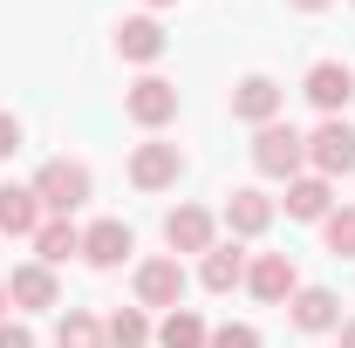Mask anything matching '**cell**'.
<instances>
[{
    "label": "cell",
    "instance_id": "obj_18",
    "mask_svg": "<svg viewBox=\"0 0 355 348\" xmlns=\"http://www.w3.org/2000/svg\"><path fill=\"white\" fill-rule=\"evenodd\" d=\"M246 260H253V253H246L239 239H219V246L198 260V287H205V294H232V287H246Z\"/></svg>",
    "mask_w": 355,
    "mask_h": 348
},
{
    "label": "cell",
    "instance_id": "obj_13",
    "mask_svg": "<svg viewBox=\"0 0 355 348\" xmlns=\"http://www.w3.org/2000/svg\"><path fill=\"white\" fill-rule=\"evenodd\" d=\"M164 48H171V35H164V21H157V14H123V21H116V55H123L130 69L150 76V69L164 62Z\"/></svg>",
    "mask_w": 355,
    "mask_h": 348
},
{
    "label": "cell",
    "instance_id": "obj_26",
    "mask_svg": "<svg viewBox=\"0 0 355 348\" xmlns=\"http://www.w3.org/2000/svg\"><path fill=\"white\" fill-rule=\"evenodd\" d=\"M0 348H42V342H35L28 321H0Z\"/></svg>",
    "mask_w": 355,
    "mask_h": 348
},
{
    "label": "cell",
    "instance_id": "obj_16",
    "mask_svg": "<svg viewBox=\"0 0 355 348\" xmlns=\"http://www.w3.org/2000/svg\"><path fill=\"white\" fill-rule=\"evenodd\" d=\"M335 205H342V198H335V184H328V177H314V171H301L294 184H287V198H280V212L294 218V225H321Z\"/></svg>",
    "mask_w": 355,
    "mask_h": 348
},
{
    "label": "cell",
    "instance_id": "obj_3",
    "mask_svg": "<svg viewBox=\"0 0 355 348\" xmlns=\"http://www.w3.org/2000/svg\"><path fill=\"white\" fill-rule=\"evenodd\" d=\"M253 171L273 177V184H294V177L308 171V130H294L287 116L266 123V130H253Z\"/></svg>",
    "mask_w": 355,
    "mask_h": 348
},
{
    "label": "cell",
    "instance_id": "obj_22",
    "mask_svg": "<svg viewBox=\"0 0 355 348\" xmlns=\"http://www.w3.org/2000/svg\"><path fill=\"white\" fill-rule=\"evenodd\" d=\"M55 348H103V314L62 307V314H55Z\"/></svg>",
    "mask_w": 355,
    "mask_h": 348
},
{
    "label": "cell",
    "instance_id": "obj_30",
    "mask_svg": "<svg viewBox=\"0 0 355 348\" xmlns=\"http://www.w3.org/2000/svg\"><path fill=\"white\" fill-rule=\"evenodd\" d=\"M7 307H14V301H7V280H0V321H7Z\"/></svg>",
    "mask_w": 355,
    "mask_h": 348
},
{
    "label": "cell",
    "instance_id": "obj_31",
    "mask_svg": "<svg viewBox=\"0 0 355 348\" xmlns=\"http://www.w3.org/2000/svg\"><path fill=\"white\" fill-rule=\"evenodd\" d=\"M349 7H355V0H349Z\"/></svg>",
    "mask_w": 355,
    "mask_h": 348
},
{
    "label": "cell",
    "instance_id": "obj_19",
    "mask_svg": "<svg viewBox=\"0 0 355 348\" xmlns=\"http://www.w3.org/2000/svg\"><path fill=\"white\" fill-rule=\"evenodd\" d=\"M42 266H62V260H83V225L76 218H42V232L28 239Z\"/></svg>",
    "mask_w": 355,
    "mask_h": 348
},
{
    "label": "cell",
    "instance_id": "obj_27",
    "mask_svg": "<svg viewBox=\"0 0 355 348\" xmlns=\"http://www.w3.org/2000/svg\"><path fill=\"white\" fill-rule=\"evenodd\" d=\"M335 348H355V314H342V328H335Z\"/></svg>",
    "mask_w": 355,
    "mask_h": 348
},
{
    "label": "cell",
    "instance_id": "obj_1",
    "mask_svg": "<svg viewBox=\"0 0 355 348\" xmlns=\"http://www.w3.org/2000/svg\"><path fill=\"white\" fill-rule=\"evenodd\" d=\"M28 184H35V198H42L48 218H76L89 198H96V171H89L83 157H48Z\"/></svg>",
    "mask_w": 355,
    "mask_h": 348
},
{
    "label": "cell",
    "instance_id": "obj_8",
    "mask_svg": "<svg viewBox=\"0 0 355 348\" xmlns=\"http://www.w3.org/2000/svg\"><path fill=\"white\" fill-rule=\"evenodd\" d=\"M301 96H308L321 116H342V110L355 103V69L342 62V55H314L308 76H301Z\"/></svg>",
    "mask_w": 355,
    "mask_h": 348
},
{
    "label": "cell",
    "instance_id": "obj_9",
    "mask_svg": "<svg viewBox=\"0 0 355 348\" xmlns=\"http://www.w3.org/2000/svg\"><path fill=\"white\" fill-rule=\"evenodd\" d=\"M246 294H253L260 307H287L294 294H301L294 253H253V260H246Z\"/></svg>",
    "mask_w": 355,
    "mask_h": 348
},
{
    "label": "cell",
    "instance_id": "obj_2",
    "mask_svg": "<svg viewBox=\"0 0 355 348\" xmlns=\"http://www.w3.org/2000/svg\"><path fill=\"white\" fill-rule=\"evenodd\" d=\"M130 287H137V307H144V314H171V307H184V294H191V273H184L178 253H150V260L130 266Z\"/></svg>",
    "mask_w": 355,
    "mask_h": 348
},
{
    "label": "cell",
    "instance_id": "obj_20",
    "mask_svg": "<svg viewBox=\"0 0 355 348\" xmlns=\"http://www.w3.org/2000/svg\"><path fill=\"white\" fill-rule=\"evenodd\" d=\"M150 342H157V328H150L144 307H116V314H103V348H150Z\"/></svg>",
    "mask_w": 355,
    "mask_h": 348
},
{
    "label": "cell",
    "instance_id": "obj_28",
    "mask_svg": "<svg viewBox=\"0 0 355 348\" xmlns=\"http://www.w3.org/2000/svg\"><path fill=\"white\" fill-rule=\"evenodd\" d=\"M287 7H294V14H328L335 0H287Z\"/></svg>",
    "mask_w": 355,
    "mask_h": 348
},
{
    "label": "cell",
    "instance_id": "obj_15",
    "mask_svg": "<svg viewBox=\"0 0 355 348\" xmlns=\"http://www.w3.org/2000/svg\"><path fill=\"white\" fill-rule=\"evenodd\" d=\"M287 321H294V335H335L342 328V294L335 287H301L287 301Z\"/></svg>",
    "mask_w": 355,
    "mask_h": 348
},
{
    "label": "cell",
    "instance_id": "obj_10",
    "mask_svg": "<svg viewBox=\"0 0 355 348\" xmlns=\"http://www.w3.org/2000/svg\"><path fill=\"white\" fill-rule=\"evenodd\" d=\"M178 177H184V150L171 137H144L130 150V184L137 191H178Z\"/></svg>",
    "mask_w": 355,
    "mask_h": 348
},
{
    "label": "cell",
    "instance_id": "obj_23",
    "mask_svg": "<svg viewBox=\"0 0 355 348\" xmlns=\"http://www.w3.org/2000/svg\"><path fill=\"white\" fill-rule=\"evenodd\" d=\"M321 239H328V253H335V260H355V198L321 218Z\"/></svg>",
    "mask_w": 355,
    "mask_h": 348
},
{
    "label": "cell",
    "instance_id": "obj_7",
    "mask_svg": "<svg viewBox=\"0 0 355 348\" xmlns=\"http://www.w3.org/2000/svg\"><path fill=\"white\" fill-rule=\"evenodd\" d=\"M273 218H280V198H266L260 184H239V191H225V205H219V225L246 246V239H266L273 232Z\"/></svg>",
    "mask_w": 355,
    "mask_h": 348
},
{
    "label": "cell",
    "instance_id": "obj_25",
    "mask_svg": "<svg viewBox=\"0 0 355 348\" xmlns=\"http://www.w3.org/2000/svg\"><path fill=\"white\" fill-rule=\"evenodd\" d=\"M21 143H28V130H21V116H14V110H0V164H7V157H14Z\"/></svg>",
    "mask_w": 355,
    "mask_h": 348
},
{
    "label": "cell",
    "instance_id": "obj_24",
    "mask_svg": "<svg viewBox=\"0 0 355 348\" xmlns=\"http://www.w3.org/2000/svg\"><path fill=\"white\" fill-rule=\"evenodd\" d=\"M205 348H266V342H260V328H253V321H219Z\"/></svg>",
    "mask_w": 355,
    "mask_h": 348
},
{
    "label": "cell",
    "instance_id": "obj_4",
    "mask_svg": "<svg viewBox=\"0 0 355 348\" xmlns=\"http://www.w3.org/2000/svg\"><path fill=\"white\" fill-rule=\"evenodd\" d=\"M123 116H130L144 137H164L178 123V82H171V76H157V69L137 76V82L123 89Z\"/></svg>",
    "mask_w": 355,
    "mask_h": 348
},
{
    "label": "cell",
    "instance_id": "obj_11",
    "mask_svg": "<svg viewBox=\"0 0 355 348\" xmlns=\"http://www.w3.org/2000/svg\"><path fill=\"white\" fill-rule=\"evenodd\" d=\"M280 110H287V89L273 82L266 69H253V76H239V82H232V116H239L246 130H266V123H280Z\"/></svg>",
    "mask_w": 355,
    "mask_h": 348
},
{
    "label": "cell",
    "instance_id": "obj_12",
    "mask_svg": "<svg viewBox=\"0 0 355 348\" xmlns=\"http://www.w3.org/2000/svg\"><path fill=\"white\" fill-rule=\"evenodd\" d=\"M7 301H14V314H55L62 307V273L42 260H21L7 273Z\"/></svg>",
    "mask_w": 355,
    "mask_h": 348
},
{
    "label": "cell",
    "instance_id": "obj_6",
    "mask_svg": "<svg viewBox=\"0 0 355 348\" xmlns=\"http://www.w3.org/2000/svg\"><path fill=\"white\" fill-rule=\"evenodd\" d=\"M212 246H219V212H212V205H191V198H184V205L164 212V253H178V260H184V253L205 260Z\"/></svg>",
    "mask_w": 355,
    "mask_h": 348
},
{
    "label": "cell",
    "instance_id": "obj_29",
    "mask_svg": "<svg viewBox=\"0 0 355 348\" xmlns=\"http://www.w3.org/2000/svg\"><path fill=\"white\" fill-rule=\"evenodd\" d=\"M137 7H144V14H157V7H178V0H137Z\"/></svg>",
    "mask_w": 355,
    "mask_h": 348
},
{
    "label": "cell",
    "instance_id": "obj_14",
    "mask_svg": "<svg viewBox=\"0 0 355 348\" xmlns=\"http://www.w3.org/2000/svg\"><path fill=\"white\" fill-rule=\"evenodd\" d=\"M130 253H137V232L123 225V218H89V225H83V266H96V273H116Z\"/></svg>",
    "mask_w": 355,
    "mask_h": 348
},
{
    "label": "cell",
    "instance_id": "obj_21",
    "mask_svg": "<svg viewBox=\"0 0 355 348\" xmlns=\"http://www.w3.org/2000/svg\"><path fill=\"white\" fill-rule=\"evenodd\" d=\"M205 342H212V321L198 307H171L157 321V348H205Z\"/></svg>",
    "mask_w": 355,
    "mask_h": 348
},
{
    "label": "cell",
    "instance_id": "obj_5",
    "mask_svg": "<svg viewBox=\"0 0 355 348\" xmlns=\"http://www.w3.org/2000/svg\"><path fill=\"white\" fill-rule=\"evenodd\" d=\"M308 171L328 177V184L355 177V123L349 116H321V123L308 130Z\"/></svg>",
    "mask_w": 355,
    "mask_h": 348
},
{
    "label": "cell",
    "instance_id": "obj_17",
    "mask_svg": "<svg viewBox=\"0 0 355 348\" xmlns=\"http://www.w3.org/2000/svg\"><path fill=\"white\" fill-rule=\"evenodd\" d=\"M42 198H35V184H0V239H35L42 232Z\"/></svg>",
    "mask_w": 355,
    "mask_h": 348
}]
</instances>
